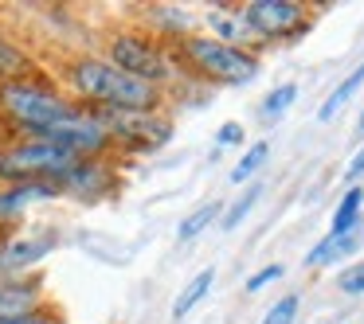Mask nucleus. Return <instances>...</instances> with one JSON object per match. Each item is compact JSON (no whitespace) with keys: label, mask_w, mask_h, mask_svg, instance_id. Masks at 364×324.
<instances>
[{"label":"nucleus","mask_w":364,"mask_h":324,"mask_svg":"<svg viewBox=\"0 0 364 324\" xmlns=\"http://www.w3.org/2000/svg\"><path fill=\"white\" fill-rule=\"evenodd\" d=\"M59 86L71 94V102L87 110H126V113H161L168 106V94L134 74L118 71L110 59L98 51H79L67 55L59 67Z\"/></svg>","instance_id":"nucleus-1"},{"label":"nucleus","mask_w":364,"mask_h":324,"mask_svg":"<svg viewBox=\"0 0 364 324\" xmlns=\"http://www.w3.org/2000/svg\"><path fill=\"white\" fill-rule=\"evenodd\" d=\"M79 102H71L55 74L36 71L24 79L0 82V121L12 129L16 137H36L43 129H51L55 121H63Z\"/></svg>","instance_id":"nucleus-2"},{"label":"nucleus","mask_w":364,"mask_h":324,"mask_svg":"<svg viewBox=\"0 0 364 324\" xmlns=\"http://www.w3.org/2000/svg\"><path fill=\"white\" fill-rule=\"evenodd\" d=\"M173 59L184 79L196 82V86H251L262 71L259 51L228 48V43L212 40L204 32H192L188 40L176 43Z\"/></svg>","instance_id":"nucleus-3"},{"label":"nucleus","mask_w":364,"mask_h":324,"mask_svg":"<svg viewBox=\"0 0 364 324\" xmlns=\"http://www.w3.org/2000/svg\"><path fill=\"white\" fill-rule=\"evenodd\" d=\"M98 55L110 59L118 71L134 74V79L149 82V86H157V90H165V94H173L184 82L181 67H176V59H173V48L153 40V35L141 32L137 24L110 28V32L102 35V51H98Z\"/></svg>","instance_id":"nucleus-4"},{"label":"nucleus","mask_w":364,"mask_h":324,"mask_svg":"<svg viewBox=\"0 0 364 324\" xmlns=\"http://www.w3.org/2000/svg\"><path fill=\"white\" fill-rule=\"evenodd\" d=\"M239 16H243L247 32L255 35V43L267 51L278 43L306 40L317 24V4H306V0H247V4H239Z\"/></svg>","instance_id":"nucleus-5"},{"label":"nucleus","mask_w":364,"mask_h":324,"mask_svg":"<svg viewBox=\"0 0 364 324\" xmlns=\"http://www.w3.org/2000/svg\"><path fill=\"white\" fill-rule=\"evenodd\" d=\"M110 133L114 152L122 157H145L173 141V118L168 110L161 113H126V110H95Z\"/></svg>","instance_id":"nucleus-6"},{"label":"nucleus","mask_w":364,"mask_h":324,"mask_svg":"<svg viewBox=\"0 0 364 324\" xmlns=\"http://www.w3.org/2000/svg\"><path fill=\"white\" fill-rule=\"evenodd\" d=\"M36 137L59 145V149H67L71 157H79V160L114 157V145H110V133H106L102 118H98L95 110H87V106H75L63 121H55L51 129H43V133H36Z\"/></svg>","instance_id":"nucleus-7"},{"label":"nucleus","mask_w":364,"mask_h":324,"mask_svg":"<svg viewBox=\"0 0 364 324\" xmlns=\"http://www.w3.org/2000/svg\"><path fill=\"white\" fill-rule=\"evenodd\" d=\"M9 157H12V164L24 172V180H51V184H59L75 164H79V157H71L67 149L43 141V137H12Z\"/></svg>","instance_id":"nucleus-8"},{"label":"nucleus","mask_w":364,"mask_h":324,"mask_svg":"<svg viewBox=\"0 0 364 324\" xmlns=\"http://www.w3.org/2000/svg\"><path fill=\"white\" fill-rule=\"evenodd\" d=\"M59 191L79 203H98V199L114 196L118 191V168H114V157L102 160H79L71 172L59 180Z\"/></svg>","instance_id":"nucleus-9"},{"label":"nucleus","mask_w":364,"mask_h":324,"mask_svg":"<svg viewBox=\"0 0 364 324\" xmlns=\"http://www.w3.org/2000/svg\"><path fill=\"white\" fill-rule=\"evenodd\" d=\"M55 230H40V235H0V277H24L36 274L43 258L55 250Z\"/></svg>","instance_id":"nucleus-10"},{"label":"nucleus","mask_w":364,"mask_h":324,"mask_svg":"<svg viewBox=\"0 0 364 324\" xmlns=\"http://www.w3.org/2000/svg\"><path fill=\"white\" fill-rule=\"evenodd\" d=\"M137 28L149 32L153 40H161L165 48H176L192 32H200V16L192 9H184V4H145L137 12Z\"/></svg>","instance_id":"nucleus-11"},{"label":"nucleus","mask_w":364,"mask_h":324,"mask_svg":"<svg viewBox=\"0 0 364 324\" xmlns=\"http://www.w3.org/2000/svg\"><path fill=\"white\" fill-rule=\"evenodd\" d=\"M48 199H63L59 184L51 180H16V184H0V235H9V223H16L32 203H48Z\"/></svg>","instance_id":"nucleus-12"},{"label":"nucleus","mask_w":364,"mask_h":324,"mask_svg":"<svg viewBox=\"0 0 364 324\" xmlns=\"http://www.w3.org/2000/svg\"><path fill=\"white\" fill-rule=\"evenodd\" d=\"M200 28H204V35L228 43V48H243V51H259L262 55V48L255 43V35L247 32V24H243L235 4H212V9H204L200 12Z\"/></svg>","instance_id":"nucleus-13"},{"label":"nucleus","mask_w":364,"mask_h":324,"mask_svg":"<svg viewBox=\"0 0 364 324\" xmlns=\"http://www.w3.org/2000/svg\"><path fill=\"white\" fill-rule=\"evenodd\" d=\"M48 301V289H43L40 274H24V277H0V320L20 313H32Z\"/></svg>","instance_id":"nucleus-14"},{"label":"nucleus","mask_w":364,"mask_h":324,"mask_svg":"<svg viewBox=\"0 0 364 324\" xmlns=\"http://www.w3.org/2000/svg\"><path fill=\"white\" fill-rule=\"evenodd\" d=\"M36 71H43L36 51L24 40H16L9 28H0V82L24 79V74H36Z\"/></svg>","instance_id":"nucleus-15"},{"label":"nucleus","mask_w":364,"mask_h":324,"mask_svg":"<svg viewBox=\"0 0 364 324\" xmlns=\"http://www.w3.org/2000/svg\"><path fill=\"white\" fill-rule=\"evenodd\" d=\"M356 230H364V188L360 184H348V188L341 191L337 207H333V223H329L325 235L345 238V235H356Z\"/></svg>","instance_id":"nucleus-16"},{"label":"nucleus","mask_w":364,"mask_h":324,"mask_svg":"<svg viewBox=\"0 0 364 324\" xmlns=\"http://www.w3.org/2000/svg\"><path fill=\"white\" fill-rule=\"evenodd\" d=\"M360 235H364V230H356V235H345V238L321 235L314 246H309L306 266H309V269H321V266H333V262H341V258H348V254H356V250H360Z\"/></svg>","instance_id":"nucleus-17"},{"label":"nucleus","mask_w":364,"mask_h":324,"mask_svg":"<svg viewBox=\"0 0 364 324\" xmlns=\"http://www.w3.org/2000/svg\"><path fill=\"white\" fill-rule=\"evenodd\" d=\"M212 285H215V266H204V269H196V274L188 277V285H184L181 293H176V301H173V320H184V316L192 313V308L200 305V301L212 293Z\"/></svg>","instance_id":"nucleus-18"},{"label":"nucleus","mask_w":364,"mask_h":324,"mask_svg":"<svg viewBox=\"0 0 364 324\" xmlns=\"http://www.w3.org/2000/svg\"><path fill=\"white\" fill-rule=\"evenodd\" d=\"M360 86H364V63H356L353 71H348L345 79H341L337 86H333V94L325 98L321 106H317V121H321V125H325V121H333V118H337V113L348 106V98H353Z\"/></svg>","instance_id":"nucleus-19"},{"label":"nucleus","mask_w":364,"mask_h":324,"mask_svg":"<svg viewBox=\"0 0 364 324\" xmlns=\"http://www.w3.org/2000/svg\"><path fill=\"white\" fill-rule=\"evenodd\" d=\"M267 160H270V141H251L239 152L235 168H231V184H235V188H247V184L267 168Z\"/></svg>","instance_id":"nucleus-20"},{"label":"nucleus","mask_w":364,"mask_h":324,"mask_svg":"<svg viewBox=\"0 0 364 324\" xmlns=\"http://www.w3.org/2000/svg\"><path fill=\"white\" fill-rule=\"evenodd\" d=\"M262 191H267V188H262L259 180H251V184H247V188L239 191V196H235V199H231V203L220 211V230H235L239 223H247V215H251L255 207H259Z\"/></svg>","instance_id":"nucleus-21"},{"label":"nucleus","mask_w":364,"mask_h":324,"mask_svg":"<svg viewBox=\"0 0 364 324\" xmlns=\"http://www.w3.org/2000/svg\"><path fill=\"white\" fill-rule=\"evenodd\" d=\"M298 94H301L298 82H278V86H270V94L262 98V106H259V118L262 121L286 118V113L294 110V102H298Z\"/></svg>","instance_id":"nucleus-22"},{"label":"nucleus","mask_w":364,"mask_h":324,"mask_svg":"<svg viewBox=\"0 0 364 324\" xmlns=\"http://www.w3.org/2000/svg\"><path fill=\"white\" fill-rule=\"evenodd\" d=\"M220 211H223V203H200L196 211H188L181 223H176V242H192V238H200L212 223H220Z\"/></svg>","instance_id":"nucleus-23"},{"label":"nucleus","mask_w":364,"mask_h":324,"mask_svg":"<svg viewBox=\"0 0 364 324\" xmlns=\"http://www.w3.org/2000/svg\"><path fill=\"white\" fill-rule=\"evenodd\" d=\"M298 316H301V293H282L262 313V324H298Z\"/></svg>","instance_id":"nucleus-24"},{"label":"nucleus","mask_w":364,"mask_h":324,"mask_svg":"<svg viewBox=\"0 0 364 324\" xmlns=\"http://www.w3.org/2000/svg\"><path fill=\"white\" fill-rule=\"evenodd\" d=\"M333 285H337V293H345V297H364V258H353L348 266H341L337 277H333Z\"/></svg>","instance_id":"nucleus-25"},{"label":"nucleus","mask_w":364,"mask_h":324,"mask_svg":"<svg viewBox=\"0 0 364 324\" xmlns=\"http://www.w3.org/2000/svg\"><path fill=\"white\" fill-rule=\"evenodd\" d=\"M282 274H286V266H282V262H267V266H259L251 277H247V281H243V289H247V293H262L267 285L282 281Z\"/></svg>","instance_id":"nucleus-26"},{"label":"nucleus","mask_w":364,"mask_h":324,"mask_svg":"<svg viewBox=\"0 0 364 324\" xmlns=\"http://www.w3.org/2000/svg\"><path fill=\"white\" fill-rule=\"evenodd\" d=\"M0 324H63V313H59L55 305H48V301H43L40 308H32V313L9 316V320H0Z\"/></svg>","instance_id":"nucleus-27"},{"label":"nucleus","mask_w":364,"mask_h":324,"mask_svg":"<svg viewBox=\"0 0 364 324\" xmlns=\"http://www.w3.org/2000/svg\"><path fill=\"white\" fill-rule=\"evenodd\" d=\"M243 137H247V129L239 125V121H223L220 133H215V145H220V149H239Z\"/></svg>","instance_id":"nucleus-28"},{"label":"nucleus","mask_w":364,"mask_h":324,"mask_svg":"<svg viewBox=\"0 0 364 324\" xmlns=\"http://www.w3.org/2000/svg\"><path fill=\"white\" fill-rule=\"evenodd\" d=\"M16 180H24V172H20L16 164H12L9 145H0V184H16Z\"/></svg>","instance_id":"nucleus-29"},{"label":"nucleus","mask_w":364,"mask_h":324,"mask_svg":"<svg viewBox=\"0 0 364 324\" xmlns=\"http://www.w3.org/2000/svg\"><path fill=\"white\" fill-rule=\"evenodd\" d=\"M360 176H364V141H360V149L353 152V160H348V168H345L348 184H360Z\"/></svg>","instance_id":"nucleus-30"},{"label":"nucleus","mask_w":364,"mask_h":324,"mask_svg":"<svg viewBox=\"0 0 364 324\" xmlns=\"http://www.w3.org/2000/svg\"><path fill=\"white\" fill-rule=\"evenodd\" d=\"M356 137L364 141V110H360V118H356Z\"/></svg>","instance_id":"nucleus-31"},{"label":"nucleus","mask_w":364,"mask_h":324,"mask_svg":"<svg viewBox=\"0 0 364 324\" xmlns=\"http://www.w3.org/2000/svg\"><path fill=\"white\" fill-rule=\"evenodd\" d=\"M360 324H364V320H360Z\"/></svg>","instance_id":"nucleus-32"}]
</instances>
